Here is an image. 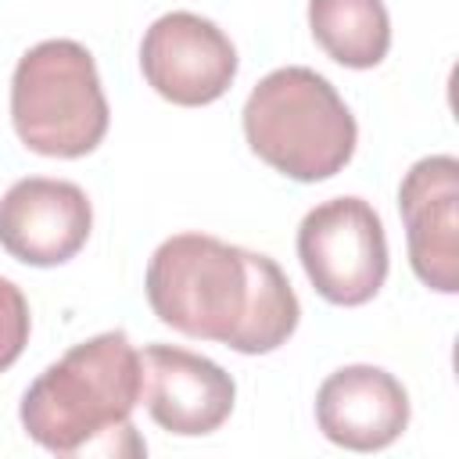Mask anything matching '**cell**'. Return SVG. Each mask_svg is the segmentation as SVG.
Returning <instances> with one entry per match:
<instances>
[{"instance_id": "obj_1", "label": "cell", "mask_w": 459, "mask_h": 459, "mask_svg": "<svg viewBox=\"0 0 459 459\" xmlns=\"http://www.w3.org/2000/svg\"><path fill=\"white\" fill-rule=\"evenodd\" d=\"M143 290L165 326L240 355L276 351L301 319L298 294L269 255L208 233L161 240L147 262Z\"/></svg>"}, {"instance_id": "obj_2", "label": "cell", "mask_w": 459, "mask_h": 459, "mask_svg": "<svg viewBox=\"0 0 459 459\" xmlns=\"http://www.w3.org/2000/svg\"><path fill=\"white\" fill-rule=\"evenodd\" d=\"M140 405V351L122 330L97 333L50 362L22 394L25 434L57 455H72L104 437L118 452L115 434H129Z\"/></svg>"}, {"instance_id": "obj_3", "label": "cell", "mask_w": 459, "mask_h": 459, "mask_svg": "<svg viewBox=\"0 0 459 459\" xmlns=\"http://www.w3.org/2000/svg\"><path fill=\"white\" fill-rule=\"evenodd\" d=\"M247 147L280 176L319 183L355 154V118L319 72L287 65L269 72L244 104Z\"/></svg>"}, {"instance_id": "obj_4", "label": "cell", "mask_w": 459, "mask_h": 459, "mask_svg": "<svg viewBox=\"0 0 459 459\" xmlns=\"http://www.w3.org/2000/svg\"><path fill=\"white\" fill-rule=\"evenodd\" d=\"M108 97L93 54L75 39H43L11 75V126L43 158H82L108 136Z\"/></svg>"}, {"instance_id": "obj_5", "label": "cell", "mask_w": 459, "mask_h": 459, "mask_svg": "<svg viewBox=\"0 0 459 459\" xmlns=\"http://www.w3.org/2000/svg\"><path fill=\"white\" fill-rule=\"evenodd\" d=\"M298 258L330 305H366L387 280V237L377 208L362 197H330L298 226Z\"/></svg>"}, {"instance_id": "obj_6", "label": "cell", "mask_w": 459, "mask_h": 459, "mask_svg": "<svg viewBox=\"0 0 459 459\" xmlns=\"http://www.w3.org/2000/svg\"><path fill=\"white\" fill-rule=\"evenodd\" d=\"M140 72L169 104L201 108L237 79V50L215 22L194 11H169L143 32Z\"/></svg>"}, {"instance_id": "obj_7", "label": "cell", "mask_w": 459, "mask_h": 459, "mask_svg": "<svg viewBox=\"0 0 459 459\" xmlns=\"http://www.w3.org/2000/svg\"><path fill=\"white\" fill-rule=\"evenodd\" d=\"M140 402L161 430L201 437L230 420L237 384L219 362L197 351L176 344H147L140 351Z\"/></svg>"}, {"instance_id": "obj_8", "label": "cell", "mask_w": 459, "mask_h": 459, "mask_svg": "<svg viewBox=\"0 0 459 459\" xmlns=\"http://www.w3.org/2000/svg\"><path fill=\"white\" fill-rule=\"evenodd\" d=\"M90 230V197L68 179L29 176L0 197V247L25 265H65L82 251Z\"/></svg>"}, {"instance_id": "obj_9", "label": "cell", "mask_w": 459, "mask_h": 459, "mask_svg": "<svg viewBox=\"0 0 459 459\" xmlns=\"http://www.w3.org/2000/svg\"><path fill=\"white\" fill-rule=\"evenodd\" d=\"M398 212L409 240V265L437 294L459 290V161L452 154L420 158L402 186Z\"/></svg>"}, {"instance_id": "obj_10", "label": "cell", "mask_w": 459, "mask_h": 459, "mask_svg": "<svg viewBox=\"0 0 459 459\" xmlns=\"http://www.w3.org/2000/svg\"><path fill=\"white\" fill-rule=\"evenodd\" d=\"M316 423L341 448L380 452L409 427V394L380 366H341L316 391Z\"/></svg>"}, {"instance_id": "obj_11", "label": "cell", "mask_w": 459, "mask_h": 459, "mask_svg": "<svg viewBox=\"0 0 459 459\" xmlns=\"http://www.w3.org/2000/svg\"><path fill=\"white\" fill-rule=\"evenodd\" d=\"M308 29L344 68H377L391 47L384 0H308Z\"/></svg>"}, {"instance_id": "obj_12", "label": "cell", "mask_w": 459, "mask_h": 459, "mask_svg": "<svg viewBox=\"0 0 459 459\" xmlns=\"http://www.w3.org/2000/svg\"><path fill=\"white\" fill-rule=\"evenodd\" d=\"M29 330H32V316L25 294L0 276V373L22 359L29 344Z\"/></svg>"}]
</instances>
